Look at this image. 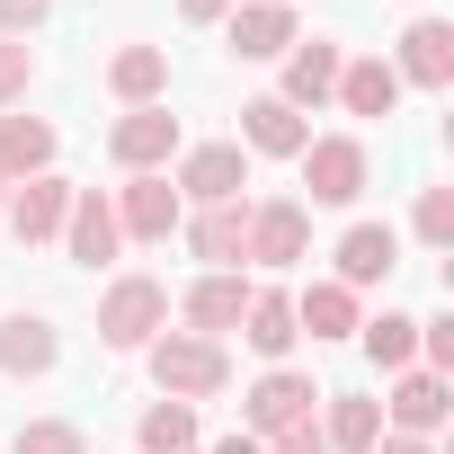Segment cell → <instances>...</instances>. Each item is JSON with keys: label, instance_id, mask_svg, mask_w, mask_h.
Masks as SVG:
<instances>
[{"label": "cell", "instance_id": "1", "mask_svg": "<svg viewBox=\"0 0 454 454\" xmlns=\"http://www.w3.org/2000/svg\"><path fill=\"white\" fill-rule=\"evenodd\" d=\"M143 365H152V392L160 401H223L232 392V348L223 339H196V330H160L152 348H143Z\"/></svg>", "mask_w": 454, "mask_h": 454}, {"label": "cell", "instance_id": "2", "mask_svg": "<svg viewBox=\"0 0 454 454\" xmlns=\"http://www.w3.org/2000/svg\"><path fill=\"white\" fill-rule=\"evenodd\" d=\"M160 330H169V286H160V277H116V286L98 294V348L143 356Z\"/></svg>", "mask_w": 454, "mask_h": 454}, {"label": "cell", "instance_id": "3", "mask_svg": "<svg viewBox=\"0 0 454 454\" xmlns=\"http://www.w3.org/2000/svg\"><path fill=\"white\" fill-rule=\"evenodd\" d=\"M294 169H303V196H312V205H356V196L374 187V152H365V134H312Z\"/></svg>", "mask_w": 454, "mask_h": 454}, {"label": "cell", "instance_id": "4", "mask_svg": "<svg viewBox=\"0 0 454 454\" xmlns=\"http://www.w3.org/2000/svg\"><path fill=\"white\" fill-rule=\"evenodd\" d=\"M312 410H321V383H312L303 365H268V374L241 392V436H259V445H268V436L303 427Z\"/></svg>", "mask_w": 454, "mask_h": 454}, {"label": "cell", "instance_id": "5", "mask_svg": "<svg viewBox=\"0 0 454 454\" xmlns=\"http://www.w3.org/2000/svg\"><path fill=\"white\" fill-rule=\"evenodd\" d=\"M169 187L187 196V214H196V205H241V187H250V152H241V143H187L178 169H169Z\"/></svg>", "mask_w": 454, "mask_h": 454}, {"label": "cell", "instance_id": "6", "mask_svg": "<svg viewBox=\"0 0 454 454\" xmlns=\"http://www.w3.org/2000/svg\"><path fill=\"white\" fill-rule=\"evenodd\" d=\"M250 268H303L312 259V205L303 196H268L250 205V241H241Z\"/></svg>", "mask_w": 454, "mask_h": 454}, {"label": "cell", "instance_id": "7", "mask_svg": "<svg viewBox=\"0 0 454 454\" xmlns=\"http://www.w3.org/2000/svg\"><path fill=\"white\" fill-rule=\"evenodd\" d=\"M187 152V134H178V116L169 107H125L116 125H107V160L125 169V178H143V169H169Z\"/></svg>", "mask_w": 454, "mask_h": 454}, {"label": "cell", "instance_id": "8", "mask_svg": "<svg viewBox=\"0 0 454 454\" xmlns=\"http://www.w3.org/2000/svg\"><path fill=\"white\" fill-rule=\"evenodd\" d=\"M178 223H187V196L169 187V169H143V178L116 187V232L125 241H169Z\"/></svg>", "mask_w": 454, "mask_h": 454}, {"label": "cell", "instance_id": "9", "mask_svg": "<svg viewBox=\"0 0 454 454\" xmlns=\"http://www.w3.org/2000/svg\"><path fill=\"white\" fill-rule=\"evenodd\" d=\"M383 63H392L401 90H454V27H445V19H410Z\"/></svg>", "mask_w": 454, "mask_h": 454}, {"label": "cell", "instance_id": "10", "mask_svg": "<svg viewBox=\"0 0 454 454\" xmlns=\"http://www.w3.org/2000/svg\"><path fill=\"white\" fill-rule=\"evenodd\" d=\"M445 419H454V383L445 374H427V365L392 374V392H383V427L392 436H436Z\"/></svg>", "mask_w": 454, "mask_h": 454}, {"label": "cell", "instance_id": "11", "mask_svg": "<svg viewBox=\"0 0 454 454\" xmlns=\"http://www.w3.org/2000/svg\"><path fill=\"white\" fill-rule=\"evenodd\" d=\"M63 214H72V178L63 169H45V178H19L10 187V205H0V223L27 241V250H45V241H63Z\"/></svg>", "mask_w": 454, "mask_h": 454}, {"label": "cell", "instance_id": "12", "mask_svg": "<svg viewBox=\"0 0 454 454\" xmlns=\"http://www.w3.org/2000/svg\"><path fill=\"white\" fill-rule=\"evenodd\" d=\"M241 312H250V277H241V268H205V277L178 294V321H187L196 339H232Z\"/></svg>", "mask_w": 454, "mask_h": 454}, {"label": "cell", "instance_id": "13", "mask_svg": "<svg viewBox=\"0 0 454 454\" xmlns=\"http://www.w3.org/2000/svg\"><path fill=\"white\" fill-rule=\"evenodd\" d=\"M392 268H401V232H392V223H348V232H339V250H330V277H339L348 294L392 286Z\"/></svg>", "mask_w": 454, "mask_h": 454}, {"label": "cell", "instance_id": "14", "mask_svg": "<svg viewBox=\"0 0 454 454\" xmlns=\"http://www.w3.org/2000/svg\"><path fill=\"white\" fill-rule=\"evenodd\" d=\"M303 36V19H294V0H241L232 19H223V45H232L241 63H277L286 45Z\"/></svg>", "mask_w": 454, "mask_h": 454}, {"label": "cell", "instance_id": "15", "mask_svg": "<svg viewBox=\"0 0 454 454\" xmlns=\"http://www.w3.org/2000/svg\"><path fill=\"white\" fill-rule=\"evenodd\" d=\"M116 250H125V232H116V196H107V187H72V214H63V259L107 268Z\"/></svg>", "mask_w": 454, "mask_h": 454}, {"label": "cell", "instance_id": "16", "mask_svg": "<svg viewBox=\"0 0 454 454\" xmlns=\"http://www.w3.org/2000/svg\"><path fill=\"white\" fill-rule=\"evenodd\" d=\"M277 63H286V90H277V98H286L294 116H312V107H330V90H339V63H348V54H339L330 36H294Z\"/></svg>", "mask_w": 454, "mask_h": 454}, {"label": "cell", "instance_id": "17", "mask_svg": "<svg viewBox=\"0 0 454 454\" xmlns=\"http://www.w3.org/2000/svg\"><path fill=\"white\" fill-rule=\"evenodd\" d=\"M303 143H312V116H294L277 90L241 107V152L250 160H303Z\"/></svg>", "mask_w": 454, "mask_h": 454}, {"label": "cell", "instance_id": "18", "mask_svg": "<svg viewBox=\"0 0 454 454\" xmlns=\"http://www.w3.org/2000/svg\"><path fill=\"white\" fill-rule=\"evenodd\" d=\"M63 365V330L45 312H0V374H54Z\"/></svg>", "mask_w": 454, "mask_h": 454}, {"label": "cell", "instance_id": "19", "mask_svg": "<svg viewBox=\"0 0 454 454\" xmlns=\"http://www.w3.org/2000/svg\"><path fill=\"white\" fill-rule=\"evenodd\" d=\"M356 321H365V294H348L339 277H312L303 294H294V330L321 348V339H356Z\"/></svg>", "mask_w": 454, "mask_h": 454}, {"label": "cell", "instance_id": "20", "mask_svg": "<svg viewBox=\"0 0 454 454\" xmlns=\"http://www.w3.org/2000/svg\"><path fill=\"white\" fill-rule=\"evenodd\" d=\"M312 427H321L330 454H374V436H383V401H365V392H321Z\"/></svg>", "mask_w": 454, "mask_h": 454}, {"label": "cell", "instance_id": "21", "mask_svg": "<svg viewBox=\"0 0 454 454\" xmlns=\"http://www.w3.org/2000/svg\"><path fill=\"white\" fill-rule=\"evenodd\" d=\"M178 232H187V250H196L205 268H241V241H250V196H241V205H196Z\"/></svg>", "mask_w": 454, "mask_h": 454}, {"label": "cell", "instance_id": "22", "mask_svg": "<svg viewBox=\"0 0 454 454\" xmlns=\"http://www.w3.org/2000/svg\"><path fill=\"white\" fill-rule=\"evenodd\" d=\"M54 152H63V134H54L45 116H19V107L0 116V178H10V187H19V178H45Z\"/></svg>", "mask_w": 454, "mask_h": 454}, {"label": "cell", "instance_id": "23", "mask_svg": "<svg viewBox=\"0 0 454 454\" xmlns=\"http://www.w3.org/2000/svg\"><path fill=\"white\" fill-rule=\"evenodd\" d=\"M356 348H365L374 374H410V365H419V312H392V303L365 312V321H356Z\"/></svg>", "mask_w": 454, "mask_h": 454}, {"label": "cell", "instance_id": "24", "mask_svg": "<svg viewBox=\"0 0 454 454\" xmlns=\"http://www.w3.org/2000/svg\"><path fill=\"white\" fill-rule=\"evenodd\" d=\"M107 90H116L125 107H160V90H169V45H116V54H107Z\"/></svg>", "mask_w": 454, "mask_h": 454}, {"label": "cell", "instance_id": "25", "mask_svg": "<svg viewBox=\"0 0 454 454\" xmlns=\"http://www.w3.org/2000/svg\"><path fill=\"white\" fill-rule=\"evenodd\" d=\"M330 98H339L348 116H365V125H374V116H392V107H401V81H392V63H383V54H356V63H339V90H330Z\"/></svg>", "mask_w": 454, "mask_h": 454}, {"label": "cell", "instance_id": "26", "mask_svg": "<svg viewBox=\"0 0 454 454\" xmlns=\"http://www.w3.org/2000/svg\"><path fill=\"white\" fill-rule=\"evenodd\" d=\"M241 339H250V348H259L268 365H286V356H294V339H303V330H294V294H277V286H250Z\"/></svg>", "mask_w": 454, "mask_h": 454}, {"label": "cell", "instance_id": "27", "mask_svg": "<svg viewBox=\"0 0 454 454\" xmlns=\"http://www.w3.org/2000/svg\"><path fill=\"white\" fill-rule=\"evenodd\" d=\"M134 454H196V410L187 401H152L134 419Z\"/></svg>", "mask_w": 454, "mask_h": 454}, {"label": "cell", "instance_id": "28", "mask_svg": "<svg viewBox=\"0 0 454 454\" xmlns=\"http://www.w3.org/2000/svg\"><path fill=\"white\" fill-rule=\"evenodd\" d=\"M27 90H36V45L27 36H0V116L27 107Z\"/></svg>", "mask_w": 454, "mask_h": 454}, {"label": "cell", "instance_id": "29", "mask_svg": "<svg viewBox=\"0 0 454 454\" xmlns=\"http://www.w3.org/2000/svg\"><path fill=\"white\" fill-rule=\"evenodd\" d=\"M10 454H90V436H81L72 419H27V427L10 436Z\"/></svg>", "mask_w": 454, "mask_h": 454}, {"label": "cell", "instance_id": "30", "mask_svg": "<svg viewBox=\"0 0 454 454\" xmlns=\"http://www.w3.org/2000/svg\"><path fill=\"white\" fill-rule=\"evenodd\" d=\"M410 232L427 250H454V187H419V214H410Z\"/></svg>", "mask_w": 454, "mask_h": 454}, {"label": "cell", "instance_id": "31", "mask_svg": "<svg viewBox=\"0 0 454 454\" xmlns=\"http://www.w3.org/2000/svg\"><path fill=\"white\" fill-rule=\"evenodd\" d=\"M54 19V0H0V36H36Z\"/></svg>", "mask_w": 454, "mask_h": 454}, {"label": "cell", "instance_id": "32", "mask_svg": "<svg viewBox=\"0 0 454 454\" xmlns=\"http://www.w3.org/2000/svg\"><path fill=\"white\" fill-rule=\"evenodd\" d=\"M268 454H330V445H321V427L303 419V427H286V436H268Z\"/></svg>", "mask_w": 454, "mask_h": 454}, {"label": "cell", "instance_id": "33", "mask_svg": "<svg viewBox=\"0 0 454 454\" xmlns=\"http://www.w3.org/2000/svg\"><path fill=\"white\" fill-rule=\"evenodd\" d=\"M232 10H241V0H178V19H187V27H223Z\"/></svg>", "mask_w": 454, "mask_h": 454}, {"label": "cell", "instance_id": "34", "mask_svg": "<svg viewBox=\"0 0 454 454\" xmlns=\"http://www.w3.org/2000/svg\"><path fill=\"white\" fill-rule=\"evenodd\" d=\"M374 454H436V436H392V427H383V436H374Z\"/></svg>", "mask_w": 454, "mask_h": 454}, {"label": "cell", "instance_id": "35", "mask_svg": "<svg viewBox=\"0 0 454 454\" xmlns=\"http://www.w3.org/2000/svg\"><path fill=\"white\" fill-rule=\"evenodd\" d=\"M205 454H268V445H259V436H241V427H232V436H214V445H205Z\"/></svg>", "mask_w": 454, "mask_h": 454}, {"label": "cell", "instance_id": "36", "mask_svg": "<svg viewBox=\"0 0 454 454\" xmlns=\"http://www.w3.org/2000/svg\"><path fill=\"white\" fill-rule=\"evenodd\" d=\"M0 205H10V178H0Z\"/></svg>", "mask_w": 454, "mask_h": 454}]
</instances>
